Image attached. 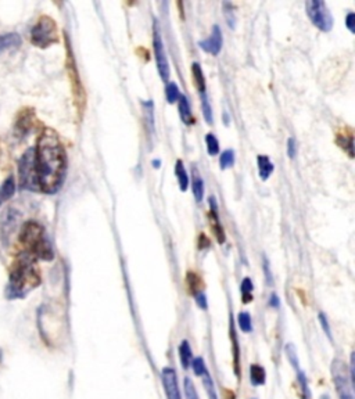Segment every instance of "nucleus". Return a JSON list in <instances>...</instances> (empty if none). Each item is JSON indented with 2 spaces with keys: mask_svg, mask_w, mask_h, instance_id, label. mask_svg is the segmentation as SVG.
Returning <instances> with one entry per match:
<instances>
[{
  "mask_svg": "<svg viewBox=\"0 0 355 399\" xmlns=\"http://www.w3.org/2000/svg\"><path fill=\"white\" fill-rule=\"evenodd\" d=\"M161 380H163V386H164L167 399H182L179 386H178L176 372L172 368H164L163 369Z\"/></svg>",
  "mask_w": 355,
  "mask_h": 399,
  "instance_id": "obj_10",
  "label": "nucleus"
},
{
  "mask_svg": "<svg viewBox=\"0 0 355 399\" xmlns=\"http://www.w3.org/2000/svg\"><path fill=\"white\" fill-rule=\"evenodd\" d=\"M186 282H188V287H189L190 293H192L195 297H196L197 294L203 293V290H201V287H203L201 279H200L196 273L189 272V273L186 275Z\"/></svg>",
  "mask_w": 355,
  "mask_h": 399,
  "instance_id": "obj_22",
  "label": "nucleus"
},
{
  "mask_svg": "<svg viewBox=\"0 0 355 399\" xmlns=\"http://www.w3.org/2000/svg\"><path fill=\"white\" fill-rule=\"evenodd\" d=\"M165 96H167V101L170 104H174L178 101L181 92H179V86L175 82H170L165 88Z\"/></svg>",
  "mask_w": 355,
  "mask_h": 399,
  "instance_id": "obj_26",
  "label": "nucleus"
},
{
  "mask_svg": "<svg viewBox=\"0 0 355 399\" xmlns=\"http://www.w3.org/2000/svg\"><path fill=\"white\" fill-rule=\"evenodd\" d=\"M270 305H271L272 308H278V307H279V297H278L276 294H272V295H271Z\"/></svg>",
  "mask_w": 355,
  "mask_h": 399,
  "instance_id": "obj_42",
  "label": "nucleus"
},
{
  "mask_svg": "<svg viewBox=\"0 0 355 399\" xmlns=\"http://www.w3.org/2000/svg\"><path fill=\"white\" fill-rule=\"evenodd\" d=\"M36 118H35V111L32 108H22L15 120V135H18L19 138H24L26 135H29V132L35 128L36 124Z\"/></svg>",
  "mask_w": 355,
  "mask_h": 399,
  "instance_id": "obj_9",
  "label": "nucleus"
},
{
  "mask_svg": "<svg viewBox=\"0 0 355 399\" xmlns=\"http://www.w3.org/2000/svg\"><path fill=\"white\" fill-rule=\"evenodd\" d=\"M175 175H176V179H178V184H179V188L182 192H186L188 188H189V175L186 172V168L183 165V163L179 160L176 161L175 164Z\"/></svg>",
  "mask_w": 355,
  "mask_h": 399,
  "instance_id": "obj_19",
  "label": "nucleus"
},
{
  "mask_svg": "<svg viewBox=\"0 0 355 399\" xmlns=\"http://www.w3.org/2000/svg\"><path fill=\"white\" fill-rule=\"evenodd\" d=\"M264 270H265V276H267L268 284H272V273L270 270V265H268V261L265 258H264Z\"/></svg>",
  "mask_w": 355,
  "mask_h": 399,
  "instance_id": "obj_41",
  "label": "nucleus"
},
{
  "mask_svg": "<svg viewBox=\"0 0 355 399\" xmlns=\"http://www.w3.org/2000/svg\"><path fill=\"white\" fill-rule=\"evenodd\" d=\"M153 165H154V168H160V165H161V161H160V160H157V161H153Z\"/></svg>",
  "mask_w": 355,
  "mask_h": 399,
  "instance_id": "obj_43",
  "label": "nucleus"
},
{
  "mask_svg": "<svg viewBox=\"0 0 355 399\" xmlns=\"http://www.w3.org/2000/svg\"><path fill=\"white\" fill-rule=\"evenodd\" d=\"M21 44V36L15 32H8L4 35H0V54L8 50H14L19 47Z\"/></svg>",
  "mask_w": 355,
  "mask_h": 399,
  "instance_id": "obj_13",
  "label": "nucleus"
},
{
  "mask_svg": "<svg viewBox=\"0 0 355 399\" xmlns=\"http://www.w3.org/2000/svg\"><path fill=\"white\" fill-rule=\"evenodd\" d=\"M297 380H299V384H300V389H302L303 399H313V394H311L310 387H308V380H307L306 375L302 370H297Z\"/></svg>",
  "mask_w": 355,
  "mask_h": 399,
  "instance_id": "obj_29",
  "label": "nucleus"
},
{
  "mask_svg": "<svg viewBox=\"0 0 355 399\" xmlns=\"http://www.w3.org/2000/svg\"><path fill=\"white\" fill-rule=\"evenodd\" d=\"M355 14L352 11V13H349L347 14V18H346V25H347V28L350 29V32H355Z\"/></svg>",
  "mask_w": 355,
  "mask_h": 399,
  "instance_id": "obj_39",
  "label": "nucleus"
},
{
  "mask_svg": "<svg viewBox=\"0 0 355 399\" xmlns=\"http://www.w3.org/2000/svg\"><path fill=\"white\" fill-rule=\"evenodd\" d=\"M195 298H196L197 305H199L201 309H207V298H206V294H204V293L197 294Z\"/></svg>",
  "mask_w": 355,
  "mask_h": 399,
  "instance_id": "obj_38",
  "label": "nucleus"
},
{
  "mask_svg": "<svg viewBox=\"0 0 355 399\" xmlns=\"http://www.w3.org/2000/svg\"><path fill=\"white\" fill-rule=\"evenodd\" d=\"M178 108H179L181 120H182L186 125L193 124L190 104H189V101H188V99H186V96H185V95H181V96H179V99H178Z\"/></svg>",
  "mask_w": 355,
  "mask_h": 399,
  "instance_id": "obj_14",
  "label": "nucleus"
},
{
  "mask_svg": "<svg viewBox=\"0 0 355 399\" xmlns=\"http://www.w3.org/2000/svg\"><path fill=\"white\" fill-rule=\"evenodd\" d=\"M201 110H203V115L207 124H213L214 122V115H213V108L211 104L208 101V97L206 93L201 95Z\"/></svg>",
  "mask_w": 355,
  "mask_h": 399,
  "instance_id": "obj_27",
  "label": "nucleus"
},
{
  "mask_svg": "<svg viewBox=\"0 0 355 399\" xmlns=\"http://www.w3.org/2000/svg\"><path fill=\"white\" fill-rule=\"evenodd\" d=\"M183 386H185L186 399H199L197 391H196V389H195V384H193V382H192L189 377H186V379H185Z\"/></svg>",
  "mask_w": 355,
  "mask_h": 399,
  "instance_id": "obj_34",
  "label": "nucleus"
},
{
  "mask_svg": "<svg viewBox=\"0 0 355 399\" xmlns=\"http://www.w3.org/2000/svg\"><path fill=\"white\" fill-rule=\"evenodd\" d=\"M286 354H288V359H289V362L292 364V366H293L296 370H300V368H299V358H297V351H296L295 345H292V344L286 345Z\"/></svg>",
  "mask_w": 355,
  "mask_h": 399,
  "instance_id": "obj_33",
  "label": "nucleus"
},
{
  "mask_svg": "<svg viewBox=\"0 0 355 399\" xmlns=\"http://www.w3.org/2000/svg\"><path fill=\"white\" fill-rule=\"evenodd\" d=\"M332 380L339 399H354V382L350 377L347 365L340 359L332 362Z\"/></svg>",
  "mask_w": 355,
  "mask_h": 399,
  "instance_id": "obj_5",
  "label": "nucleus"
},
{
  "mask_svg": "<svg viewBox=\"0 0 355 399\" xmlns=\"http://www.w3.org/2000/svg\"><path fill=\"white\" fill-rule=\"evenodd\" d=\"M192 71H193L195 82H196V85H197L199 92H200L201 95L206 93V79H204V74H203V70H201L200 64H199V63H193Z\"/></svg>",
  "mask_w": 355,
  "mask_h": 399,
  "instance_id": "obj_24",
  "label": "nucleus"
},
{
  "mask_svg": "<svg viewBox=\"0 0 355 399\" xmlns=\"http://www.w3.org/2000/svg\"><path fill=\"white\" fill-rule=\"evenodd\" d=\"M15 193V181L13 177H8L0 186V205L11 199Z\"/></svg>",
  "mask_w": 355,
  "mask_h": 399,
  "instance_id": "obj_18",
  "label": "nucleus"
},
{
  "mask_svg": "<svg viewBox=\"0 0 355 399\" xmlns=\"http://www.w3.org/2000/svg\"><path fill=\"white\" fill-rule=\"evenodd\" d=\"M296 154H297V143H296V139L290 138L288 140V156L293 160L296 158Z\"/></svg>",
  "mask_w": 355,
  "mask_h": 399,
  "instance_id": "obj_37",
  "label": "nucleus"
},
{
  "mask_svg": "<svg viewBox=\"0 0 355 399\" xmlns=\"http://www.w3.org/2000/svg\"><path fill=\"white\" fill-rule=\"evenodd\" d=\"M318 318H320V323H321V327L324 329V332H325V334L328 336V339L329 340H332V333H331V326H329V322H328V319H327V316H325V314H320L318 315Z\"/></svg>",
  "mask_w": 355,
  "mask_h": 399,
  "instance_id": "obj_36",
  "label": "nucleus"
},
{
  "mask_svg": "<svg viewBox=\"0 0 355 399\" xmlns=\"http://www.w3.org/2000/svg\"><path fill=\"white\" fill-rule=\"evenodd\" d=\"M18 241L22 247V252L33 259L51 261L54 258L51 244L46 236L44 227L36 220H28L22 225Z\"/></svg>",
  "mask_w": 355,
  "mask_h": 399,
  "instance_id": "obj_3",
  "label": "nucleus"
},
{
  "mask_svg": "<svg viewBox=\"0 0 355 399\" xmlns=\"http://www.w3.org/2000/svg\"><path fill=\"white\" fill-rule=\"evenodd\" d=\"M179 357H181V364L183 366V369H188L192 366V361H193V355H192V348L189 341H182L181 347H179Z\"/></svg>",
  "mask_w": 355,
  "mask_h": 399,
  "instance_id": "obj_21",
  "label": "nucleus"
},
{
  "mask_svg": "<svg viewBox=\"0 0 355 399\" xmlns=\"http://www.w3.org/2000/svg\"><path fill=\"white\" fill-rule=\"evenodd\" d=\"M33 153L38 189L46 195L57 193L67 174V154L58 135L53 129H44L38 138Z\"/></svg>",
  "mask_w": 355,
  "mask_h": 399,
  "instance_id": "obj_1",
  "label": "nucleus"
},
{
  "mask_svg": "<svg viewBox=\"0 0 355 399\" xmlns=\"http://www.w3.org/2000/svg\"><path fill=\"white\" fill-rule=\"evenodd\" d=\"M153 47H154V56H156L158 74L161 79L167 82L170 79V64H168L167 53L164 50V43L161 39V32H160L157 19H154V25H153Z\"/></svg>",
  "mask_w": 355,
  "mask_h": 399,
  "instance_id": "obj_8",
  "label": "nucleus"
},
{
  "mask_svg": "<svg viewBox=\"0 0 355 399\" xmlns=\"http://www.w3.org/2000/svg\"><path fill=\"white\" fill-rule=\"evenodd\" d=\"M35 261L24 252L17 255L10 268L8 284L6 287V297L8 300L25 298L40 284V273L35 266Z\"/></svg>",
  "mask_w": 355,
  "mask_h": 399,
  "instance_id": "obj_2",
  "label": "nucleus"
},
{
  "mask_svg": "<svg viewBox=\"0 0 355 399\" xmlns=\"http://www.w3.org/2000/svg\"><path fill=\"white\" fill-rule=\"evenodd\" d=\"M211 245L210 240L206 237V234H200L199 237V248L200 250H204V248H208Z\"/></svg>",
  "mask_w": 355,
  "mask_h": 399,
  "instance_id": "obj_40",
  "label": "nucleus"
},
{
  "mask_svg": "<svg viewBox=\"0 0 355 399\" xmlns=\"http://www.w3.org/2000/svg\"><path fill=\"white\" fill-rule=\"evenodd\" d=\"M238 323H239V327L242 329L243 333H251L253 332V320H251V315L249 312L239 314Z\"/></svg>",
  "mask_w": 355,
  "mask_h": 399,
  "instance_id": "obj_25",
  "label": "nucleus"
},
{
  "mask_svg": "<svg viewBox=\"0 0 355 399\" xmlns=\"http://www.w3.org/2000/svg\"><path fill=\"white\" fill-rule=\"evenodd\" d=\"M222 33H221V29L218 25H214L213 26V31H211V35L206 39V40H201L199 43V46L206 51V53H210L213 56H217L220 54L221 49H222Z\"/></svg>",
  "mask_w": 355,
  "mask_h": 399,
  "instance_id": "obj_11",
  "label": "nucleus"
},
{
  "mask_svg": "<svg viewBox=\"0 0 355 399\" xmlns=\"http://www.w3.org/2000/svg\"><path fill=\"white\" fill-rule=\"evenodd\" d=\"M67 70H68V75H69V79H71V83H72V89H74V95H75V99L78 103H83L85 97H83V90H82V86H81V82H79V75H78V71L75 68V63H74V57L71 54V50L68 49V57H67Z\"/></svg>",
  "mask_w": 355,
  "mask_h": 399,
  "instance_id": "obj_12",
  "label": "nucleus"
},
{
  "mask_svg": "<svg viewBox=\"0 0 355 399\" xmlns=\"http://www.w3.org/2000/svg\"><path fill=\"white\" fill-rule=\"evenodd\" d=\"M206 145H207V152H208L210 156H218V153H220V142L213 133H208L206 136Z\"/></svg>",
  "mask_w": 355,
  "mask_h": 399,
  "instance_id": "obj_30",
  "label": "nucleus"
},
{
  "mask_svg": "<svg viewBox=\"0 0 355 399\" xmlns=\"http://www.w3.org/2000/svg\"><path fill=\"white\" fill-rule=\"evenodd\" d=\"M257 163H258L260 178H261L263 181H267V179L271 177V174L274 172V164H272V161H271L267 156H258Z\"/></svg>",
  "mask_w": 355,
  "mask_h": 399,
  "instance_id": "obj_16",
  "label": "nucleus"
},
{
  "mask_svg": "<svg viewBox=\"0 0 355 399\" xmlns=\"http://www.w3.org/2000/svg\"><path fill=\"white\" fill-rule=\"evenodd\" d=\"M18 181L19 188L24 190L38 192V182L35 174V153L33 149H29L24 153L18 163Z\"/></svg>",
  "mask_w": 355,
  "mask_h": 399,
  "instance_id": "obj_6",
  "label": "nucleus"
},
{
  "mask_svg": "<svg viewBox=\"0 0 355 399\" xmlns=\"http://www.w3.org/2000/svg\"><path fill=\"white\" fill-rule=\"evenodd\" d=\"M306 10L307 15L311 19V22L324 32H329L333 28V17L327 6L325 1L322 0H308L306 3Z\"/></svg>",
  "mask_w": 355,
  "mask_h": 399,
  "instance_id": "obj_7",
  "label": "nucleus"
},
{
  "mask_svg": "<svg viewBox=\"0 0 355 399\" xmlns=\"http://www.w3.org/2000/svg\"><path fill=\"white\" fill-rule=\"evenodd\" d=\"M31 42L33 46L46 49L58 42L56 21L49 15H42L31 29Z\"/></svg>",
  "mask_w": 355,
  "mask_h": 399,
  "instance_id": "obj_4",
  "label": "nucleus"
},
{
  "mask_svg": "<svg viewBox=\"0 0 355 399\" xmlns=\"http://www.w3.org/2000/svg\"><path fill=\"white\" fill-rule=\"evenodd\" d=\"M253 290H254L253 282L249 277H246L242 282V294H243V302L245 304H249L253 300Z\"/></svg>",
  "mask_w": 355,
  "mask_h": 399,
  "instance_id": "obj_28",
  "label": "nucleus"
},
{
  "mask_svg": "<svg viewBox=\"0 0 355 399\" xmlns=\"http://www.w3.org/2000/svg\"><path fill=\"white\" fill-rule=\"evenodd\" d=\"M224 7H225V15H226L229 28H235V14H233L232 4L231 3H224Z\"/></svg>",
  "mask_w": 355,
  "mask_h": 399,
  "instance_id": "obj_35",
  "label": "nucleus"
},
{
  "mask_svg": "<svg viewBox=\"0 0 355 399\" xmlns=\"http://www.w3.org/2000/svg\"><path fill=\"white\" fill-rule=\"evenodd\" d=\"M235 164V153L232 150H225L221 156H220V165L221 170H228Z\"/></svg>",
  "mask_w": 355,
  "mask_h": 399,
  "instance_id": "obj_31",
  "label": "nucleus"
},
{
  "mask_svg": "<svg viewBox=\"0 0 355 399\" xmlns=\"http://www.w3.org/2000/svg\"><path fill=\"white\" fill-rule=\"evenodd\" d=\"M231 337H232V348H233V357H235V372L236 376H240V366H239V341H238V336H236V330H235V325L233 320L231 323Z\"/></svg>",
  "mask_w": 355,
  "mask_h": 399,
  "instance_id": "obj_23",
  "label": "nucleus"
},
{
  "mask_svg": "<svg viewBox=\"0 0 355 399\" xmlns=\"http://www.w3.org/2000/svg\"><path fill=\"white\" fill-rule=\"evenodd\" d=\"M250 382L254 387L264 386L267 382V372L261 365H251L250 368Z\"/></svg>",
  "mask_w": 355,
  "mask_h": 399,
  "instance_id": "obj_15",
  "label": "nucleus"
},
{
  "mask_svg": "<svg viewBox=\"0 0 355 399\" xmlns=\"http://www.w3.org/2000/svg\"><path fill=\"white\" fill-rule=\"evenodd\" d=\"M338 143L340 147H343L349 153L350 157H354V138H353V135H350L349 138L340 136L338 139Z\"/></svg>",
  "mask_w": 355,
  "mask_h": 399,
  "instance_id": "obj_32",
  "label": "nucleus"
},
{
  "mask_svg": "<svg viewBox=\"0 0 355 399\" xmlns=\"http://www.w3.org/2000/svg\"><path fill=\"white\" fill-rule=\"evenodd\" d=\"M199 377H201V382H203V386L206 389V393L208 396V399H220L218 398V394H217V390H215V384H214L213 376L208 372V369H206Z\"/></svg>",
  "mask_w": 355,
  "mask_h": 399,
  "instance_id": "obj_20",
  "label": "nucleus"
},
{
  "mask_svg": "<svg viewBox=\"0 0 355 399\" xmlns=\"http://www.w3.org/2000/svg\"><path fill=\"white\" fill-rule=\"evenodd\" d=\"M192 188H193V195L197 202L203 201L204 199V182L201 179V175L197 172V170H193V177H192Z\"/></svg>",
  "mask_w": 355,
  "mask_h": 399,
  "instance_id": "obj_17",
  "label": "nucleus"
}]
</instances>
